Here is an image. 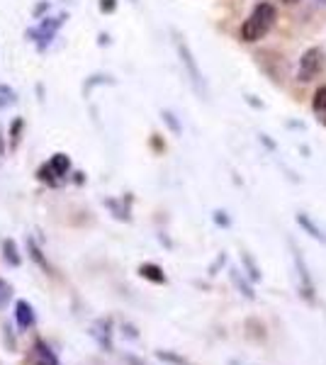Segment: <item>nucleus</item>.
Listing matches in <instances>:
<instances>
[{
	"mask_svg": "<svg viewBox=\"0 0 326 365\" xmlns=\"http://www.w3.org/2000/svg\"><path fill=\"white\" fill-rule=\"evenodd\" d=\"M277 20V10L272 8L270 3H258L256 8L251 10V15L244 20V25H241V39L244 42H258V39H263L265 34L270 32L272 25H275Z\"/></svg>",
	"mask_w": 326,
	"mask_h": 365,
	"instance_id": "obj_1",
	"label": "nucleus"
},
{
	"mask_svg": "<svg viewBox=\"0 0 326 365\" xmlns=\"http://www.w3.org/2000/svg\"><path fill=\"white\" fill-rule=\"evenodd\" d=\"M326 68V51L322 46H310L305 54L300 56L297 63V81L300 83H312L319 73Z\"/></svg>",
	"mask_w": 326,
	"mask_h": 365,
	"instance_id": "obj_2",
	"label": "nucleus"
},
{
	"mask_svg": "<svg viewBox=\"0 0 326 365\" xmlns=\"http://www.w3.org/2000/svg\"><path fill=\"white\" fill-rule=\"evenodd\" d=\"M175 49H178V56H180L183 66H185V71H188V76H190V81H193L195 91H198L200 96H203V93H205L203 73H200V66H198V61H195V56H193L190 46H188V42L180 37V34H175Z\"/></svg>",
	"mask_w": 326,
	"mask_h": 365,
	"instance_id": "obj_3",
	"label": "nucleus"
},
{
	"mask_svg": "<svg viewBox=\"0 0 326 365\" xmlns=\"http://www.w3.org/2000/svg\"><path fill=\"white\" fill-rule=\"evenodd\" d=\"M290 246H292V253H295V268H297V273H300V290H302V297H307L310 302H314V282H312L310 270H307V263L302 261V253H300L297 246H295V241H290Z\"/></svg>",
	"mask_w": 326,
	"mask_h": 365,
	"instance_id": "obj_4",
	"label": "nucleus"
},
{
	"mask_svg": "<svg viewBox=\"0 0 326 365\" xmlns=\"http://www.w3.org/2000/svg\"><path fill=\"white\" fill-rule=\"evenodd\" d=\"M29 363L32 365H61L56 358V353L51 351V346L41 339H34L32 351H29Z\"/></svg>",
	"mask_w": 326,
	"mask_h": 365,
	"instance_id": "obj_5",
	"label": "nucleus"
},
{
	"mask_svg": "<svg viewBox=\"0 0 326 365\" xmlns=\"http://www.w3.org/2000/svg\"><path fill=\"white\" fill-rule=\"evenodd\" d=\"M91 336L105 353H112V319H98L91 327Z\"/></svg>",
	"mask_w": 326,
	"mask_h": 365,
	"instance_id": "obj_6",
	"label": "nucleus"
},
{
	"mask_svg": "<svg viewBox=\"0 0 326 365\" xmlns=\"http://www.w3.org/2000/svg\"><path fill=\"white\" fill-rule=\"evenodd\" d=\"M15 319H17V327H20L22 331H27V329L34 327L37 317H34V307L27 302V299H17L15 302Z\"/></svg>",
	"mask_w": 326,
	"mask_h": 365,
	"instance_id": "obj_7",
	"label": "nucleus"
},
{
	"mask_svg": "<svg viewBox=\"0 0 326 365\" xmlns=\"http://www.w3.org/2000/svg\"><path fill=\"white\" fill-rule=\"evenodd\" d=\"M139 275L144 280H149V282H156V285H165V273H163V268L161 266H156V263H141L139 266Z\"/></svg>",
	"mask_w": 326,
	"mask_h": 365,
	"instance_id": "obj_8",
	"label": "nucleus"
},
{
	"mask_svg": "<svg viewBox=\"0 0 326 365\" xmlns=\"http://www.w3.org/2000/svg\"><path fill=\"white\" fill-rule=\"evenodd\" d=\"M312 113H314V117H317L319 125H324V127H326V86H322L317 93H314Z\"/></svg>",
	"mask_w": 326,
	"mask_h": 365,
	"instance_id": "obj_9",
	"label": "nucleus"
},
{
	"mask_svg": "<svg viewBox=\"0 0 326 365\" xmlns=\"http://www.w3.org/2000/svg\"><path fill=\"white\" fill-rule=\"evenodd\" d=\"M46 166H49L51 173L56 175V180H61V178H66V173H68V168H71V161H68L66 154H54V158H51Z\"/></svg>",
	"mask_w": 326,
	"mask_h": 365,
	"instance_id": "obj_10",
	"label": "nucleus"
},
{
	"mask_svg": "<svg viewBox=\"0 0 326 365\" xmlns=\"http://www.w3.org/2000/svg\"><path fill=\"white\" fill-rule=\"evenodd\" d=\"M3 258H5V263H8V266H13V268H17L22 263L20 251H17V244H15L13 239H5L3 241Z\"/></svg>",
	"mask_w": 326,
	"mask_h": 365,
	"instance_id": "obj_11",
	"label": "nucleus"
},
{
	"mask_svg": "<svg viewBox=\"0 0 326 365\" xmlns=\"http://www.w3.org/2000/svg\"><path fill=\"white\" fill-rule=\"evenodd\" d=\"M27 249H29V256H32V261L37 263V266H39L41 270H46V273H49V275H54V268H51V263L46 261L44 253H41V249H39L37 244H34L32 239L27 241Z\"/></svg>",
	"mask_w": 326,
	"mask_h": 365,
	"instance_id": "obj_12",
	"label": "nucleus"
},
{
	"mask_svg": "<svg viewBox=\"0 0 326 365\" xmlns=\"http://www.w3.org/2000/svg\"><path fill=\"white\" fill-rule=\"evenodd\" d=\"M297 225H300L302 229H307V234H310V237H314L317 241H326V237L322 234V229H319L317 225H314V222H312L307 215H302V212L297 215Z\"/></svg>",
	"mask_w": 326,
	"mask_h": 365,
	"instance_id": "obj_13",
	"label": "nucleus"
},
{
	"mask_svg": "<svg viewBox=\"0 0 326 365\" xmlns=\"http://www.w3.org/2000/svg\"><path fill=\"white\" fill-rule=\"evenodd\" d=\"M231 280H234V285L239 287V290H241V295H244V297H248V299H253V297H256V292H253V287L248 285V282H246L244 278H241V273H239V270H231Z\"/></svg>",
	"mask_w": 326,
	"mask_h": 365,
	"instance_id": "obj_14",
	"label": "nucleus"
},
{
	"mask_svg": "<svg viewBox=\"0 0 326 365\" xmlns=\"http://www.w3.org/2000/svg\"><path fill=\"white\" fill-rule=\"evenodd\" d=\"M241 263H244L246 270H248V278L260 280V268L256 266V261L251 258V253H241Z\"/></svg>",
	"mask_w": 326,
	"mask_h": 365,
	"instance_id": "obj_15",
	"label": "nucleus"
},
{
	"mask_svg": "<svg viewBox=\"0 0 326 365\" xmlns=\"http://www.w3.org/2000/svg\"><path fill=\"white\" fill-rule=\"evenodd\" d=\"M10 297H13V285L5 282V280H0V309L10 302Z\"/></svg>",
	"mask_w": 326,
	"mask_h": 365,
	"instance_id": "obj_16",
	"label": "nucleus"
},
{
	"mask_svg": "<svg viewBox=\"0 0 326 365\" xmlns=\"http://www.w3.org/2000/svg\"><path fill=\"white\" fill-rule=\"evenodd\" d=\"M3 331H5V341H10V351H13V349H15V339H13V329H10V327H8V324H5V329H3Z\"/></svg>",
	"mask_w": 326,
	"mask_h": 365,
	"instance_id": "obj_17",
	"label": "nucleus"
},
{
	"mask_svg": "<svg viewBox=\"0 0 326 365\" xmlns=\"http://www.w3.org/2000/svg\"><path fill=\"white\" fill-rule=\"evenodd\" d=\"M215 220H217V225H222V227H227V225H229V217H224V212H217Z\"/></svg>",
	"mask_w": 326,
	"mask_h": 365,
	"instance_id": "obj_18",
	"label": "nucleus"
},
{
	"mask_svg": "<svg viewBox=\"0 0 326 365\" xmlns=\"http://www.w3.org/2000/svg\"><path fill=\"white\" fill-rule=\"evenodd\" d=\"M103 10H115V0H103Z\"/></svg>",
	"mask_w": 326,
	"mask_h": 365,
	"instance_id": "obj_19",
	"label": "nucleus"
},
{
	"mask_svg": "<svg viewBox=\"0 0 326 365\" xmlns=\"http://www.w3.org/2000/svg\"><path fill=\"white\" fill-rule=\"evenodd\" d=\"M285 5H295V3H300V0H282Z\"/></svg>",
	"mask_w": 326,
	"mask_h": 365,
	"instance_id": "obj_20",
	"label": "nucleus"
},
{
	"mask_svg": "<svg viewBox=\"0 0 326 365\" xmlns=\"http://www.w3.org/2000/svg\"><path fill=\"white\" fill-rule=\"evenodd\" d=\"M317 3H319V5H326V0H317Z\"/></svg>",
	"mask_w": 326,
	"mask_h": 365,
	"instance_id": "obj_21",
	"label": "nucleus"
}]
</instances>
